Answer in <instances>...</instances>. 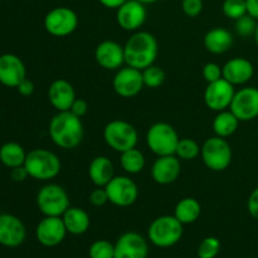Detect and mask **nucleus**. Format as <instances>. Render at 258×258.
<instances>
[{
    "mask_svg": "<svg viewBox=\"0 0 258 258\" xmlns=\"http://www.w3.org/2000/svg\"><path fill=\"white\" fill-rule=\"evenodd\" d=\"M48 133L53 144L64 150L77 148L85 135L81 117L71 111H58L50 120Z\"/></svg>",
    "mask_w": 258,
    "mask_h": 258,
    "instance_id": "f257e3e1",
    "label": "nucleus"
},
{
    "mask_svg": "<svg viewBox=\"0 0 258 258\" xmlns=\"http://www.w3.org/2000/svg\"><path fill=\"white\" fill-rule=\"evenodd\" d=\"M125 63L143 71L155 63L159 54V43L151 33L138 30L123 45Z\"/></svg>",
    "mask_w": 258,
    "mask_h": 258,
    "instance_id": "f03ea898",
    "label": "nucleus"
},
{
    "mask_svg": "<svg viewBox=\"0 0 258 258\" xmlns=\"http://www.w3.org/2000/svg\"><path fill=\"white\" fill-rule=\"evenodd\" d=\"M24 166L30 178L47 181L54 179L60 173L62 164L53 151L47 149H34L27 154Z\"/></svg>",
    "mask_w": 258,
    "mask_h": 258,
    "instance_id": "7ed1b4c3",
    "label": "nucleus"
},
{
    "mask_svg": "<svg viewBox=\"0 0 258 258\" xmlns=\"http://www.w3.org/2000/svg\"><path fill=\"white\" fill-rule=\"evenodd\" d=\"M183 223L175 216H160L154 219L148 229V237L154 246L169 248L178 243L183 237Z\"/></svg>",
    "mask_w": 258,
    "mask_h": 258,
    "instance_id": "20e7f679",
    "label": "nucleus"
},
{
    "mask_svg": "<svg viewBox=\"0 0 258 258\" xmlns=\"http://www.w3.org/2000/svg\"><path fill=\"white\" fill-rule=\"evenodd\" d=\"M37 206L44 217H62L71 207L70 196L58 184H45L37 194Z\"/></svg>",
    "mask_w": 258,
    "mask_h": 258,
    "instance_id": "39448f33",
    "label": "nucleus"
},
{
    "mask_svg": "<svg viewBox=\"0 0 258 258\" xmlns=\"http://www.w3.org/2000/svg\"><path fill=\"white\" fill-rule=\"evenodd\" d=\"M179 138L175 128L168 122H156L146 133V144L156 156L175 155Z\"/></svg>",
    "mask_w": 258,
    "mask_h": 258,
    "instance_id": "423d86ee",
    "label": "nucleus"
},
{
    "mask_svg": "<svg viewBox=\"0 0 258 258\" xmlns=\"http://www.w3.org/2000/svg\"><path fill=\"white\" fill-rule=\"evenodd\" d=\"M103 139L106 144L117 153L136 148L139 135L130 122L123 120H112L103 128Z\"/></svg>",
    "mask_w": 258,
    "mask_h": 258,
    "instance_id": "0eeeda50",
    "label": "nucleus"
},
{
    "mask_svg": "<svg viewBox=\"0 0 258 258\" xmlns=\"http://www.w3.org/2000/svg\"><path fill=\"white\" fill-rule=\"evenodd\" d=\"M202 160L212 171H223L232 163V148L228 141L219 136H213L204 141L201 149Z\"/></svg>",
    "mask_w": 258,
    "mask_h": 258,
    "instance_id": "6e6552de",
    "label": "nucleus"
},
{
    "mask_svg": "<svg viewBox=\"0 0 258 258\" xmlns=\"http://www.w3.org/2000/svg\"><path fill=\"white\" fill-rule=\"evenodd\" d=\"M78 27V17L75 10L67 7H57L45 14L44 28L53 37H67Z\"/></svg>",
    "mask_w": 258,
    "mask_h": 258,
    "instance_id": "1a4fd4ad",
    "label": "nucleus"
},
{
    "mask_svg": "<svg viewBox=\"0 0 258 258\" xmlns=\"http://www.w3.org/2000/svg\"><path fill=\"white\" fill-rule=\"evenodd\" d=\"M105 189L107 191L108 202L120 208L133 206L139 198L138 184L125 175L113 176Z\"/></svg>",
    "mask_w": 258,
    "mask_h": 258,
    "instance_id": "9d476101",
    "label": "nucleus"
},
{
    "mask_svg": "<svg viewBox=\"0 0 258 258\" xmlns=\"http://www.w3.org/2000/svg\"><path fill=\"white\" fill-rule=\"evenodd\" d=\"M229 110L241 122L258 118V88L243 87L236 91Z\"/></svg>",
    "mask_w": 258,
    "mask_h": 258,
    "instance_id": "9b49d317",
    "label": "nucleus"
},
{
    "mask_svg": "<svg viewBox=\"0 0 258 258\" xmlns=\"http://www.w3.org/2000/svg\"><path fill=\"white\" fill-rule=\"evenodd\" d=\"M234 93H236L234 86L224 78H221L216 82L208 83L204 91V102L207 107L211 108L212 111L221 112V111L228 110Z\"/></svg>",
    "mask_w": 258,
    "mask_h": 258,
    "instance_id": "f8f14e48",
    "label": "nucleus"
},
{
    "mask_svg": "<svg viewBox=\"0 0 258 258\" xmlns=\"http://www.w3.org/2000/svg\"><path fill=\"white\" fill-rule=\"evenodd\" d=\"M112 86L115 92L120 97H135L141 92L144 87L143 72L138 68L130 67V66L121 67L113 77Z\"/></svg>",
    "mask_w": 258,
    "mask_h": 258,
    "instance_id": "ddd939ff",
    "label": "nucleus"
},
{
    "mask_svg": "<svg viewBox=\"0 0 258 258\" xmlns=\"http://www.w3.org/2000/svg\"><path fill=\"white\" fill-rule=\"evenodd\" d=\"M148 12L145 4L138 0H127L116 9V22L126 32H138L145 24Z\"/></svg>",
    "mask_w": 258,
    "mask_h": 258,
    "instance_id": "4468645a",
    "label": "nucleus"
},
{
    "mask_svg": "<svg viewBox=\"0 0 258 258\" xmlns=\"http://www.w3.org/2000/svg\"><path fill=\"white\" fill-rule=\"evenodd\" d=\"M62 217H44L38 223L35 237L44 247H55L63 242L67 234Z\"/></svg>",
    "mask_w": 258,
    "mask_h": 258,
    "instance_id": "2eb2a0df",
    "label": "nucleus"
},
{
    "mask_svg": "<svg viewBox=\"0 0 258 258\" xmlns=\"http://www.w3.org/2000/svg\"><path fill=\"white\" fill-rule=\"evenodd\" d=\"M146 239L136 232L121 234L115 243V258H148Z\"/></svg>",
    "mask_w": 258,
    "mask_h": 258,
    "instance_id": "dca6fc26",
    "label": "nucleus"
},
{
    "mask_svg": "<svg viewBox=\"0 0 258 258\" xmlns=\"http://www.w3.org/2000/svg\"><path fill=\"white\" fill-rule=\"evenodd\" d=\"M95 59L100 67L107 71H117L125 63L123 47L115 40H103L96 47Z\"/></svg>",
    "mask_w": 258,
    "mask_h": 258,
    "instance_id": "f3484780",
    "label": "nucleus"
},
{
    "mask_svg": "<svg viewBox=\"0 0 258 258\" xmlns=\"http://www.w3.org/2000/svg\"><path fill=\"white\" fill-rule=\"evenodd\" d=\"M27 231L18 217L13 214H0V244L5 247H19L25 241Z\"/></svg>",
    "mask_w": 258,
    "mask_h": 258,
    "instance_id": "a211bd4d",
    "label": "nucleus"
},
{
    "mask_svg": "<svg viewBox=\"0 0 258 258\" xmlns=\"http://www.w3.org/2000/svg\"><path fill=\"white\" fill-rule=\"evenodd\" d=\"M180 171V159L178 156H158L151 166V178L160 185H169L179 178Z\"/></svg>",
    "mask_w": 258,
    "mask_h": 258,
    "instance_id": "6ab92c4d",
    "label": "nucleus"
},
{
    "mask_svg": "<svg viewBox=\"0 0 258 258\" xmlns=\"http://www.w3.org/2000/svg\"><path fill=\"white\" fill-rule=\"evenodd\" d=\"M25 78L27 70L18 55L10 53L0 55V83L7 87H18Z\"/></svg>",
    "mask_w": 258,
    "mask_h": 258,
    "instance_id": "aec40b11",
    "label": "nucleus"
},
{
    "mask_svg": "<svg viewBox=\"0 0 258 258\" xmlns=\"http://www.w3.org/2000/svg\"><path fill=\"white\" fill-rule=\"evenodd\" d=\"M223 78L233 86L246 85L254 75V67L251 60L243 57H236L226 62L222 67Z\"/></svg>",
    "mask_w": 258,
    "mask_h": 258,
    "instance_id": "412c9836",
    "label": "nucleus"
},
{
    "mask_svg": "<svg viewBox=\"0 0 258 258\" xmlns=\"http://www.w3.org/2000/svg\"><path fill=\"white\" fill-rule=\"evenodd\" d=\"M76 98L73 86L63 78L53 81L48 88V100L57 111H70Z\"/></svg>",
    "mask_w": 258,
    "mask_h": 258,
    "instance_id": "4be33fe9",
    "label": "nucleus"
},
{
    "mask_svg": "<svg viewBox=\"0 0 258 258\" xmlns=\"http://www.w3.org/2000/svg\"><path fill=\"white\" fill-rule=\"evenodd\" d=\"M233 35L226 28L216 27L204 35V47L212 54H223L233 45Z\"/></svg>",
    "mask_w": 258,
    "mask_h": 258,
    "instance_id": "5701e85b",
    "label": "nucleus"
},
{
    "mask_svg": "<svg viewBox=\"0 0 258 258\" xmlns=\"http://www.w3.org/2000/svg\"><path fill=\"white\" fill-rule=\"evenodd\" d=\"M88 176L96 186H106L115 176L112 161L105 155L93 158L88 165Z\"/></svg>",
    "mask_w": 258,
    "mask_h": 258,
    "instance_id": "b1692460",
    "label": "nucleus"
},
{
    "mask_svg": "<svg viewBox=\"0 0 258 258\" xmlns=\"http://www.w3.org/2000/svg\"><path fill=\"white\" fill-rule=\"evenodd\" d=\"M62 219L67 232L73 236L86 233L91 226L90 214L78 207H70L62 216Z\"/></svg>",
    "mask_w": 258,
    "mask_h": 258,
    "instance_id": "393cba45",
    "label": "nucleus"
},
{
    "mask_svg": "<svg viewBox=\"0 0 258 258\" xmlns=\"http://www.w3.org/2000/svg\"><path fill=\"white\" fill-rule=\"evenodd\" d=\"M202 206L197 199L183 198L176 203L175 209H174V216L180 223L191 224L197 222L201 217Z\"/></svg>",
    "mask_w": 258,
    "mask_h": 258,
    "instance_id": "a878e982",
    "label": "nucleus"
},
{
    "mask_svg": "<svg viewBox=\"0 0 258 258\" xmlns=\"http://www.w3.org/2000/svg\"><path fill=\"white\" fill-rule=\"evenodd\" d=\"M239 122L241 121L236 117V115L231 110H224L217 113L212 126H213V131L216 136L226 139L236 133Z\"/></svg>",
    "mask_w": 258,
    "mask_h": 258,
    "instance_id": "bb28decb",
    "label": "nucleus"
},
{
    "mask_svg": "<svg viewBox=\"0 0 258 258\" xmlns=\"http://www.w3.org/2000/svg\"><path fill=\"white\" fill-rule=\"evenodd\" d=\"M25 158L27 153L18 143H7L0 148V161L10 169L24 165Z\"/></svg>",
    "mask_w": 258,
    "mask_h": 258,
    "instance_id": "cd10ccee",
    "label": "nucleus"
},
{
    "mask_svg": "<svg viewBox=\"0 0 258 258\" xmlns=\"http://www.w3.org/2000/svg\"><path fill=\"white\" fill-rule=\"evenodd\" d=\"M120 164L123 171H126L130 175H135V174L141 173L144 170L146 161L144 154L139 149L133 148L121 153Z\"/></svg>",
    "mask_w": 258,
    "mask_h": 258,
    "instance_id": "c85d7f7f",
    "label": "nucleus"
},
{
    "mask_svg": "<svg viewBox=\"0 0 258 258\" xmlns=\"http://www.w3.org/2000/svg\"><path fill=\"white\" fill-rule=\"evenodd\" d=\"M201 146L198 145L196 140L193 139L184 138L180 139L178 143V146H176L175 155L178 156L180 160H194V159L198 158V155L201 154Z\"/></svg>",
    "mask_w": 258,
    "mask_h": 258,
    "instance_id": "c756f323",
    "label": "nucleus"
},
{
    "mask_svg": "<svg viewBox=\"0 0 258 258\" xmlns=\"http://www.w3.org/2000/svg\"><path fill=\"white\" fill-rule=\"evenodd\" d=\"M141 72H143L144 86H146L149 88L160 87L164 83V81H165V72L159 66L153 64L150 67L143 70Z\"/></svg>",
    "mask_w": 258,
    "mask_h": 258,
    "instance_id": "7c9ffc66",
    "label": "nucleus"
},
{
    "mask_svg": "<svg viewBox=\"0 0 258 258\" xmlns=\"http://www.w3.org/2000/svg\"><path fill=\"white\" fill-rule=\"evenodd\" d=\"M222 12L228 19L237 20L247 14L246 0H224Z\"/></svg>",
    "mask_w": 258,
    "mask_h": 258,
    "instance_id": "2f4dec72",
    "label": "nucleus"
},
{
    "mask_svg": "<svg viewBox=\"0 0 258 258\" xmlns=\"http://www.w3.org/2000/svg\"><path fill=\"white\" fill-rule=\"evenodd\" d=\"M90 258H115V244L106 239H98L90 246Z\"/></svg>",
    "mask_w": 258,
    "mask_h": 258,
    "instance_id": "473e14b6",
    "label": "nucleus"
},
{
    "mask_svg": "<svg viewBox=\"0 0 258 258\" xmlns=\"http://www.w3.org/2000/svg\"><path fill=\"white\" fill-rule=\"evenodd\" d=\"M221 251V241L216 237H207L199 243L197 254L199 258H216Z\"/></svg>",
    "mask_w": 258,
    "mask_h": 258,
    "instance_id": "72a5a7b5",
    "label": "nucleus"
},
{
    "mask_svg": "<svg viewBox=\"0 0 258 258\" xmlns=\"http://www.w3.org/2000/svg\"><path fill=\"white\" fill-rule=\"evenodd\" d=\"M234 29L236 33L242 38H249L254 35L257 28V20L252 18L249 14L243 15L239 19L234 20Z\"/></svg>",
    "mask_w": 258,
    "mask_h": 258,
    "instance_id": "f704fd0d",
    "label": "nucleus"
},
{
    "mask_svg": "<svg viewBox=\"0 0 258 258\" xmlns=\"http://www.w3.org/2000/svg\"><path fill=\"white\" fill-rule=\"evenodd\" d=\"M202 73H203L204 80H206L208 83L216 82V81L223 78L222 67L219 64H217V63H214V62L207 63V64L203 67V71H202Z\"/></svg>",
    "mask_w": 258,
    "mask_h": 258,
    "instance_id": "c9c22d12",
    "label": "nucleus"
},
{
    "mask_svg": "<svg viewBox=\"0 0 258 258\" xmlns=\"http://www.w3.org/2000/svg\"><path fill=\"white\" fill-rule=\"evenodd\" d=\"M181 9L184 14L189 18H196L203 10V0H183Z\"/></svg>",
    "mask_w": 258,
    "mask_h": 258,
    "instance_id": "e433bc0d",
    "label": "nucleus"
},
{
    "mask_svg": "<svg viewBox=\"0 0 258 258\" xmlns=\"http://www.w3.org/2000/svg\"><path fill=\"white\" fill-rule=\"evenodd\" d=\"M88 199H90V203L95 207L105 206L108 202V196L105 186H96V189H93L90 193Z\"/></svg>",
    "mask_w": 258,
    "mask_h": 258,
    "instance_id": "4c0bfd02",
    "label": "nucleus"
},
{
    "mask_svg": "<svg viewBox=\"0 0 258 258\" xmlns=\"http://www.w3.org/2000/svg\"><path fill=\"white\" fill-rule=\"evenodd\" d=\"M247 209H248V213L251 214L252 218L258 221V186L249 194L248 201H247Z\"/></svg>",
    "mask_w": 258,
    "mask_h": 258,
    "instance_id": "58836bf2",
    "label": "nucleus"
},
{
    "mask_svg": "<svg viewBox=\"0 0 258 258\" xmlns=\"http://www.w3.org/2000/svg\"><path fill=\"white\" fill-rule=\"evenodd\" d=\"M70 111L72 113H75L76 116H78V117H82V116H85L87 113L88 103L85 100H82V98H76Z\"/></svg>",
    "mask_w": 258,
    "mask_h": 258,
    "instance_id": "ea45409f",
    "label": "nucleus"
},
{
    "mask_svg": "<svg viewBox=\"0 0 258 258\" xmlns=\"http://www.w3.org/2000/svg\"><path fill=\"white\" fill-rule=\"evenodd\" d=\"M10 176L14 181H24L25 179L29 176L27 169H25L24 165L17 166V168L12 169V173H10Z\"/></svg>",
    "mask_w": 258,
    "mask_h": 258,
    "instance_id": "a19ab883",
    "label": "nucleus"
},
{
    "mask_svg": "<svg viewBox=\"0 0 258 258\" xmlns=\"http://www.w3.org/2000/svg\"><path fill=\"white\" fill-rule=\"evenodd\" d=\"M17 88L22 96H30L34 92V83L30 80H28V78H25V80H23L19 83V86Z\"/></svg>",
    "mask_w": 258,
    "mask_h": 258,
    "instance_id": "79ce46f5",
    "label": "nucleus"
},
{
    "mask_svg": "<svg viewBox=\"0 0 258 258\" xmlns=\"http://www.w3.org/2000/svg\"><path fill=\"white\" fill-rule=\"evenodd\" d=\"M247 14L258 20V0H246Z\"/></svg>",
    "mask_w": 258,
    "mask_h": 258,
    "instance_id": "37998d69",
    "label": "nucleus"
},
{
    "mask_svg": "<svg viewBox=\"0 0 258 258\" xmlns=\"http://www.w3.org/2000/svg\"><path fill=\"white\" fill-rule=\"evenodd\" d=\"M98 2H100L101 5L108 8V9H118L127 0H98Z\"/></svg>",
    "mask_w": 258,
    "mask_h": 258,
    "instance_id": "c03bdc74",
    "label": "nucleus"
},
{
    "mask_svg": "<svg viewBox=\"0 0 258 258\" xmlns=\"http://www.w3.org/2000/svg\"><path fill=\"white\" fill-rule=\"evenodd\" d=\"M138 2L143 3V4H145V5H148V4H154V3H156L158 0H138Z\"/></svg>",
    "mask_w": 258,
    "mask_h": 258,
    "instance_id": "a18cd8bd",
    "label": "nucleus"
},
{
    "mask_svg": "<svg viewBox=\"0 0 258 258\" xmlns=\"http://www.w3.org/2000/svg\"><path fill=\"white\" fill-rule=\"evenodd\" d=\"M253 38H254V42H256V44H257V47H258V23H257V28H256V32H254Z\"/></svg>",
    "mask_w": 258,
    "mask_h": 258,
    "instance_id": "49530a36",
    "label": "nucleus"
}]
</instances>
